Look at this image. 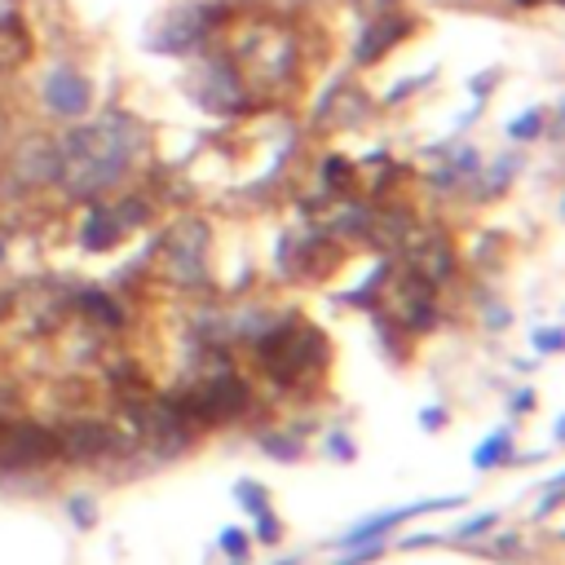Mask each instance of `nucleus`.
Masks as SVG:
<instances>
[{"mask_svg":"<svg viewBox=\"0 0 565 565\" xmlns=\"http://www.w3.org/2000/svg\"><path fill=\"white\" fill-rule=\"evenodd\" d=\"M53 437H57V455L62 459H79V463L115 450V428L102 424V419H66Z\"/></svg>","mask_w":565,"mask_h":565,"instance_id":"obj_13","label":"nucleus"},{"mask_svg":"<svg viewBox=\"0 0 565 565\" xmlns=\"http://www.w3.org/2000/svg\"><path fill=\"white\" fill-rule=\"evenodd\" d=\"M247 402H252V388H247L238 375H212V380L194 384L190 393L172 397L168 406L177 411L181 424H199V428H203V424H221V419L243 415Z\"/></svg>","mask_w":565,"mask_h":565,"instance_id":"obj_5","label":"nucleus"},{"mask_svg":"<svg viewBox=\"0 0 565 565\" xmlns=\"http://www.w3.org/2000/svg\"><path fill=\"white\" fill-rule=\"evenodd\" d=\"M252 516H256V539H260V543H278V539H282V521H278L269 508H260V512H252Z\"/></svg>","mask_w":565,"mask_h":565,"instance_id":"obj_25","label":"nucleus"},{"mask_svg":"<svg viewBox=\"0 0 565 565\" xmlns=\"http://www.w3.org/2000/svg\"><path fill=\"white\" fill-rule=\"evenodd\" d=\"M66 512L75 516V525H79V530H88V525L97 521V508H93V499H84V494H75V499L66 503Z\"/></svg>","mask_w":565,"mask_h":565,"instance_id":"obj_28","label":"nucleus"},{"mask_svg":"<svg viewBox=\"0 0 565 565\" xmlns=\"http://www.w3.org/2000/svg\"><path fill=\"white\" fill-rule=\"evenodd\" d=\"M344 552H349V547H344ZM380 552H384V547H380V543H362V547H358V552H349V556H340V561H335V565H366V561H375V556H380Z\"/></svg>","mask_w":565,"mask_h":565,"instance_id":"obj_30","label":"nucleus"},{"mask_svg":"<svg viewBox=\"0 0 565 565\" xmlns=\"http://www.w3.org/2000/svg\"><path fill=\"white\" fill-rule=\"evenodd\" d=\"M353 177H358V163L349 159V154H322V163H318V181H322V190L327 194H344L349 185H353Z\"/></svg>","mask_w":565,"mask_h":565,"instance_id":"obj_17","label":"nucleus"},{"mask_svg":"<svg viewBox=\"0 0 565 565\" xmlns=\"http://www.w3.org/2000/svg\"><path fill=\"white\" fill-rule=\"evenodd\" d=\"M516 168H521V154H516V150H508L503 159H494L486 172L477 168V172H472V177H477V185H481V190H477V199H494V194H503V190L512 185Z\"/></svg>","mask_w":565,"mask_h":565,"instance_id":"obj_16","label":"nucleus"},{"mask_svg":"<svg viewBox=\"0 0 565 565\" xmlns=\"http://www.w3.org/2000/svg\"><path fill=\"white\" fill-rule=\"evenodd\" d=\"M216 547H221L230 561H243V556H247V547H252V534L230 525V530H221V534H216Z\"/></svg>","mask_w":565,"mask_h":565,"instance_id":"obj_23","label":"nucleus"},{"mask_svg":"<svg viewBox=\"0 0 565 565\" xmlns=\"http://www.w3.org/2000/svg\"><path fill=\"white\" fill-rule=\"evenodd\" d=\"M433 79H437V66H428V71H419V75H406V79H397V84H388L384 88V106H402L406 97H415V93H424V88H433Z\"/></svg>","mask_w":565,"mask_h":565,"instance_id":"obj_19","label":"nucleus"},{"mask_svg":"<svg viewBox=\"0 0 565 565\" xmlns=\"http://www.w3.org/2000/svg\"><path fill=\"white\" fill-rule=\"evenodd\" d=\"M494 521H499V512H494V508H490V512H477L472 521H463V525L455 530V539H477V534H486Z\"/></svg>","mask_w":565,"mask_h":565,"instance_id":"obj_27","label":"nucleus"},{"mask_svg":"<svg viewBox=\"0 0 565 565\" xmlns=\"http://www.w3.org/2000/svg\"><path fill=\"white\" fill-rule=\"evenodd\" d=\"M459 503H463V494H441V499H415V503H402V508L375 512V516L358 521L353 530H344V534L335 539V547H358V543H371V539H380L388 525H402V521H411V516H419V512H446V508H459Z\"/></svg>","mask_w":565,"mask_h":565,"instance_id":"obj_12","label":"nucleus"},{"mask_svg":"<svg viewBox=\"0 0 565 565\" xmlns=\"http://www.w3.org/2000/svg\"><path fill=\"white\" fill-rule=\"evenodd\" d=\"M419 424H424V428H441V424H446V411H441V406H424Z\"/></svg>","mask_w":565,"mask_h":565,"instance_id":"obj_33","label":"nucleus"},{"mask_svg":"<svg viewBox=\"0 0 565 565\" xmlns=\"http://www.w3.org/2000/svg\"><path fill=\"white\" fill-rule=\"evenodd\" d=\"M4 132H9V119H4V110H0V146H4Z\"/></svg>","mask_w":565,"mask_h":565,"instance_id":"obj_35","label":"nucleus"},{"mask_svg":"<svg viewBox=\"0 0 565 565\" xmlns=\"http://www.w3.org/2000/svg\"><path fill=\"white\" fill-rule=\"evenodd\" d=\"M260 450H265V455H274L278 463H291V459H300V437H287V433H265V437H260Z\"/></svg>","mask_w":565,"mask_h":565,"instance_id":"obj_22","label":"nucleus"},{"mask_svg":"<svg viewBox=\"0 0 565 565\" xmlns=\"http://www.w3.org/2000/svg\"><path fill=\"white\" fill-rule=\"evenodd\" d=\"M274 565H296V561H291V556H287V561H274Z\"/></svg>","mask_w":565,"mask_h":565,"instance_id":"obj_37","label":"nucleus"},{"mask_svg":"<svg viewBox=\"0 0 565 565\" xmlns=\"http://www.w3.org/2000/svg\"><path fill=\"white\" fill-rule=\"evenodd\" d=\"M508 459H512V424L494 428V433L472 450V468H477V472H486V468H494V463H508Z\"/></svg>","mask_w":565,"mask_h":565,"instance_id":"obj_18","label":"nucleus"},{"mask_svg":"<svg viewBox=\"0 0 565 565\" xmlns=\"http://www.w3.org/2000/svg\"><path fill=\"white\" fill-rule=\"evenodd\" d=\"M499 79H503V71H499V66H486V71H477V75L468 79V93H472V102H486V97L499 88Z\"/></svg>","mask_w":565,"mask_h":565,"instance_id":"obj_24","label":"nucleus"},{"mask_svg":"<svg viewBox=\"0 0 565 565\" xmlns=\"http://www.w3.org/2000/svg\"><path fill=\"white\" fill-rule=\"evenodd\" d=\"M384 291H388V305H393L397 327H406L411 335H424V331L437 327V282H433V278L406 269L402 282H397V287L384 282Z\"/></svg>","mask_w":565,"mask_h":565,"instance_id":"obj_9","label":"nucleus"},{"mask_svg":"<svg viewBox=\"0 0 565 565\" xmlns=\"http://www.w3.org/2000/svg\"><path fill=\"white\" fill-rule=\"evenodd\" d=\"M556 503H561V477H552V481H547V494H543V503L534 508V516H547Z\"/></svg>","mask_w":565,"mask_h":565,"instance_id":"obj_31","label":"nucleus"},{"mask_svg":"<svg viewBox=\"0 0 565 565\" xmlns=\"http://www.w3.org/2000/svg\"><path fill=\"white\" fill-rule=\"evenodd\" d=\"M190 97L199 102V110L221 115V119H238L252 110V84L243 75V66L234 62V53H194V75H190Z\"/></svg>","mask_w":565,"mask_h":565,"instance_id":"obj_4","label":"nucleus"},{"mask_svg":"<svg viewBox=\"0 0 565 565\" xmlns=\"http://www.w3.org/2000/svg\"><path fill=\"white\" fill-rule=\"evenodd\" d=\"M543 124H547V110L543 106H530V110H521L516 119H508V141H539L543 137Z\"/></svg>","mask_w":565,"mask_h":565,"instance_id":"obj_20","label":"nucleus"},{"mask_svg":"<svg viewBox=\"0 0 565 565\" xmlns=\"http://www.w3.org/2000/svg\"><path fill=\"white\" fill-rule=\"evenodd\" d=\"M49 459H57L53 428H44L35 419L0 424V468H40Z\"/></svg>","mask_w":565,"mask_h":565,"instance_id":"obj_10","label":"nucleus"},{"mask_svg":"<svg viewBox=\"0 0 565 565\" xmlns=\"http://www.w3.org/2000/svg\"><path fill=\"white\" fill-rule=\"evenodd\" d=\"M163 247V274L181 287H203L207 282V247H212V230L203 216H181L168 238L159 243Z\"/></svg>","mask_w":565,"mask_h":565,"instance_id":"obj_6","label":"nucleus"},{"mask_svg":"<svg viewBox=\"0 0 565 565\" xmlns=\"http://www.w3.org/2000/svg\"><path fill=\"white\" fill-rule=\"evenodd\" d=\"M124 234H128V230L119 225L115 207L93 199L88 212H84V221H79V247H84V252H110V247H119Z\"/></svg>","mask_w":565,"mask_h":565,"instance_id":"obj_14","label":"nucleus"},{"mask_svg":"<svg viewBox=\"0 0 565 565\" xmlns=\"http://www.w3.org/2000/svg\"><path fill=\"white\" fill-rule=\"evenodd\" d=\"M40 106L53 119H62V124L84 119L93 110V79H88V71H79L75 62L49 66L44 79H40Z\"/></svg>","mask_w":565,"mask_h":565,"instance_id":"obj_7","label":"nucleus"},{"mask_svg":"<svg viewBox=\"0 0 565 565\" xmlns=\"http://www.w3.org/2000/svg\"><path fill=\"white\" fill-rule=\"evenodd\" d=\"M110 207H115V216H119V225H124V230L146 225V221H150V212H154L146 194H124V199H119V203H110Z\"/></svg>","mask_w":565,"mask_h":565,"instance_id":"obj_21","label":"nucleus"},{"mask_svg":"<svg viewBox=\"0 0 565 565\" xmlns=\"http://www.w3.org/2000/svg\"><path fill=\"white\" fill-rule=\"evenodd\" d=\"M57 168H62V154H57V137H44V132H31L13 146L9 154V172L18 185H31V190H44V185H57Z\"/></svg>","mask_w":565,"mask_h":565,"instance_id":"obj_11","label":"nucleus"},{"mask_svg":"<svg viewBox=\"0 0 565 565\" xmlns=\"http://www.w3.org/2000/svg\"><path fill=\"white\" fill-rule=\"evenodd\" d=\"M4 252H9V247H4V238H0V265H4Z\"/></svg>","mask_w":565,"mask_h":565,"instance_id":"obj_36","label":"nucleus"},{"mask_svg":"<svg viewBox=\"0 0 565 565\" xmlns=\"http://www.w3.org/2000/svg\"><path fill=\"white\" fill-rule=\"evenodd\" d=\"M327 450H331L340 463H344V459H353V446H349V437H340V433H331V437H327Z\"/></svg>","mask_w":565,"mask_h":565,"instance_id":"obj_32","label":"nucleus"},{"mask_svg":"<svg viewBox=\"0 0 565 565\" xmlns=\"http://www.w3.org/2000/svg\"><path fill=\"white\" fill-rule=\"evenodd\" d=\"M534 406V388H521L516 397H512V411H530Z\"/></svg>","mask_w":565,"mask_h":565,"instance_id":"obj_34","label":"nucleus"},{"mask_svg":"<svg viewBox=\"0 0 565 565\" xmlns=\"http://www.w3.org/2000/svg\"><path fill=\"white\" fill-rule=\"evenodd\" d=\"M146 141H150L146 124L124 106H106L97 119H75L57 137V154H62L57 185H62V194L75 199V203L102 199L110 185H119L132 172Z\"/></svg>","mask_w":565,"mask_h":565,"instance_id":"obj_1","label":"nucleus"},{"mask_svg":"<svg viewBox=\"0 0 565 565\" xmlns=\"http://www.w3.org/2000/svg\"><path fill=\"white\" fill-rule=\"evenodd\" d=\"M530 344H534V353H561V327H534Z\"/></svg>","mask_w":565,"mask_h":565,"instance_id":"obj_26","label":"nucleus"},{"mask_svg":"<svg viewBox=\"0 0 565 565\" xmlns=\"http://www.w3.org/2000/svg\"><path fill=\"white\" fill-rule=\"evenodd\" d=\"M75 309H79L88 322H97V327H110V331L124 327V309H119V300H115L110 291H102V287H84V291H75Z\"/></svg>","mask_w":565,"mask_h":565,"instance_id":"obj_15","label":"nucleus"},{"mask_svg":"<svg viewBox=\"0 0 565 565\" xmlns=\"http://www.w3.org/2000/svg\"><path fill=\"white\" fill-rule=\"evenodd\" d=\"M234 13H238L234 0H181V4H168V13L146 35V49L163 53V57H194V53L207 49L212 31L225 26Z\"/></svg>","mask_w":565,"mask_h":565,"instance_id":"obj_3","label":"nucleus"},{"mask_svg":"<svg viewBox=\"0 0 565 565\" xmlns=\"http://www.w3.org/2000/svg\"><path fill=\"white\" fill-rule=\"evenodd\" d=\"M238 503H243L247 512H260V508H269V503H265V490H260L256 481H238Z\"/></svg>","mask_w":565,"mask_h":565,"instance_id":"obj_29","label":"nucleus"},{"mask_svg":"<svg viewBox=\"0 0 565 565\" xmlns=\"http://www.w3.org/2000/svg\"><path fill=\"white\" fill-rule=\"evenodd\" d=\"M415 31V18L406 13V9H375L371 18H366V26L358 31V40H353V49H349V62L358 66V71H366V66H375V62H384L406 35Z\"/></svg>","mask_w":565,"mask_h":565,"instance_id":"obj_8","label":"nucleus"},{"mask_svg":"<svg viewBox=\"0 0 565 565\" xmlns=\"http://www.w3.org/2000/svg\"><path fill=\"white\" fill-rule=\"evenodd\" d=\"M252 344H256L260 371L278 388H287L296 380H309L327 366V335L309 322H296V318H274Z\"/></svg>","mask_w":565,"mask_h":565,"instance_id":"obj_2","label":"nucleus"}]
</instances>
